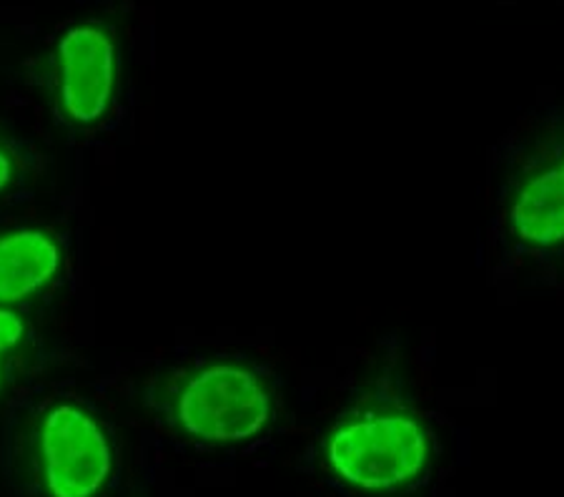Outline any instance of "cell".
Instances as JSON below:
<instances>
[{"mask_svg":"<svg viewBox=\"0 0 564 497\" xmlns=\"http://www.w3.org/2000/svg\"><path fill=\"white\" fill-rule=\"evenodd\" d=\"M63 249L43 229L0 234V304L11 306L43 292L58 277Z\"/></svg>","mask_w":564,"mask_h":497,"instance_id":"cell-5","label":"cell"},{"mask_svg":"<svg viewBox=\"0 0 564 497\" xmlns=\"http://www.w3.org/2000/svg\"><path fill=\"white\" fill-rule=\"evenodd\" d=\"M517 237L550 247L564 239V161L527 181L512 206Z\"/></svg>","mask_w":564,"mask_h":497,"instance_id":"cell-6","label":"cell"},{"mask_svg":"<svg viewBox=\"0 0 564 497\" xmlns=\"http://www.w3.org/2000/svg\"><path fill=\"white\" fill-rule=\"evenodd\" d=\"M430 440L420 422L402 412L364 414L326 440L332 473L364 493L399 490L424 473Z\"/></svg>","mask_w":564,"mask_h":497,"instance_id":"cell-1","label":"cell"},{"mask_svg":"<svg viewBox=\"0 0 564 497\" xmlns=\"http://www.w3.org/2000/svg\"><path fill=\"white\" fill-rule=\"evenodd\" d=\"M13 179H15V164H13L11 153H8L6 149H0V194H3L6 188L13 184Z\"/></svg>","mask_w":564,"mask_h":497,"instance_id":"cell-8","label":"cell"},{"mask_svg":"<svg viewBox=\"0 0 564 497\" xmlns=\"http://www.w3.org/2000/svg\"><path fill=\"white\" fill-rule=\"evenodd\" d=\"M25 339V320L11 306L0 304V385H3V365L8 355L23 345Z\"/></svg>","mask_w":564,"mask_h":497,"instance_id":"cell-7","label":"cell"},{"mask_svg":"<svg viewBox=\"0 0 564 497\" xmlns=\"http://www.w3.org/2000/svg\"><path fill=\"white\" fill-rule=\"evenodd\" d=\"M58 98L73 123L101 121L111 108L118 80V51L104 25L78 23L56 45Z\"/></svg>","mask_w":564,"mask_h":497,"instance_id":"cell-4","label":"cell"},{"mask_svg":"<svg viewBox=\"0 0 564 497\" xmlns=\"http://www.w3.org/2000/svg\"><path fill=\"white\" fill-rule=\"evenodd\" d=\"M174 414L181 430L196 440L243 442L269 424L271 397L249 367L218 361L181 385Z\"/></svg>","mask_w":564,"mask_h":497,"instance_id":"cell-2","label":"cell"},{"mask_svg":"<svg viewBox=\"0 0 564 497\" xmlns=\"http://www.w3.org/2000/svg\"><path fill=\"white\" fill-rule=\"evenodd\" d=\"M43 480L51 497H96L111 475V445L98 420L63 402L43 414L39 432Z\"/></svg>","mask_w":564,"mask_h":497,"instance_id":"cell-3","label":"cell"}]
</instances>
